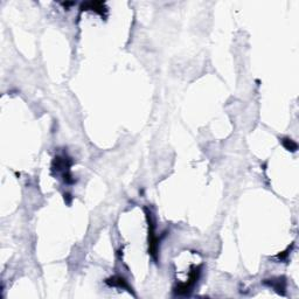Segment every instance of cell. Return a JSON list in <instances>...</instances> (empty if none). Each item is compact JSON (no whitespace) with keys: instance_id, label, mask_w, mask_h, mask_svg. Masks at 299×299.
<instances>
[{"instance_id":"1","label":"cell","mask_w":299,"mask_h":299,"mask_svg":"<svg viewBox=\"0 0 299 299\" xmlns=\"http://www.w3.org/2000/svg\"><path fill=\"white\" fill-rule=\"evenodd\" d=\"M284 143V146L286 147L287 150H290V151H296L297 150V144L294 143V141H292L291 139H285V140L283 141Z\"/></svg>"}]
</instances>
